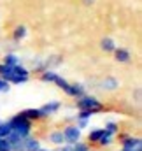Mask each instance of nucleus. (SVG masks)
<instances>
[{
  "instance_id": "obj_22",
  "label": "nucleus",
  "mask_w": 142,
  "mask_h": 151,
  "mask_svg": "<svg viewBox=\"0 0 142 151\" xmlns=\"http://www.w3.org/2000/svg\"><path fill=\"white\" fill-rule=\"evenodd\" d=\"M53 151H70V146H69V144H63L62 148H55Z\"/></svg>"
},
{
  "instance_id": "obj_1",
  "label": "nucleus",
  "mask_w": 142,
  "mask_h": 151,
  "mask_svg": "<svg viewBox=\"0 0 142 151\" xmlns=\"http://www.w3.org/2000/svg\"><path fill=\"white\" fill-rule=\"evenodd\" d=\"M40 81L44 83H51L55 86H58L67 97H72V99H79L86 93V86L81 84V83H69L67 79H63L62 76L55 70H44L40 72Z\"/></svg>"
},
{
  "instance_id": "obj_20",
  "label": "nucleus",
  "mask_w": 142,
  "mask_h": 151,
  "mask_svg": "<svg viewBox=\"0 0 142 151\" xmlns=\"http://www.w3.org/2000/svg\"><path fill=\"white\" fill-rule=\"evenodd\" d=\"M70 151H93V146H90L88 142L79 141V142H75V144L70 146Z\"/></svg>"
},
{
  "instance_id": "obj_9",
  "label": "nucleus",
  "mask_w": 142,
  "mask_h": 151,
  "mask_svg": "<svg viewBox=\"0 0 142 151\" xmlns=\"http://www.w3.org/2000/svg\"><path fill=\"white\" fill-rule=\"evenodd\" d=\"M93 116L95 114L90 113V111H77V114H75V125H77V128H81V130L88 128Z\"/></svg>"
},
{
  "instance_id": "obj_4",
  "label": "nucleus",
  "mask_w": 142,
  "mask_h": 151,
  "mask_svg": "<svg viewBox=\"0 0 142 151\" xmlns=\"http://www.w3.org/2000/svg\"><path fill=\"white\" fill-rule=\"evenodd\" d=\"M75 107H77V111H90L93 114H98L102 111H105V106L97 97H93L90 93H84L82 97L75 99Z\"/></svg>"
},
{
  "instance_id": "obj_17",
  "label": "nucleus",
  "mask_w": 142,
  "mask_h": 151,
  "mask_svg": "<svg viewBox=\"0 0 142 151\" xmlns=\"http://www.w3.org/2000/svg\"><path fill=\"white\" fill-rule=\"evenodd\" d=\"M100 47H102V51H105V53H112L118 46H116V42L110 37H104L100 40Z\"/></svg>"
},
{
  "instance_id": "obj_8",
  "label": "nucleus",
  "mask_w": 142,
  "mask_h": 151,
  "mask_svg": "<svg viewBox=\"0 0 142 151\" xmlns=\"http://www.w3.org/2000/svg\"><path fill=\"white\" fill-rule=\"evenodd\" d=\"M60 109H62V102L60 100H49L47 104H44V106L39 107V111L42 114V119H47V118L55 116Z\"/></svg>"
},
{
  "instance_id": "obj_3",
  "label": "nucleus",
  "mask_w": 142,
  "mask_h": 151,
  "mask_svg": "<svg viewBox=\"0 0 142 151\" xmlns=\"http://www.w3.org/2000/svg\"><path fill=\"white\" fill-rule=\"evenodd\" d=\"M0 77L7 81L9 84H23L30 79V70L19 63V65H4L0 63Z\"/></svg>"
},
{
  "instance_id": "obj_7",
  "label": "nucleus",
  "mask_w": 142,
  "mask_h": 151,
  "mask_svg": "<svg viewBox=\"0 0 142 151\" xmlns=\"http://www.w3.org/2000/svg\"><path fill=\"white\" fill-rule=\"evenodd\" d=\"M62 134H63V141H65V144H69V146L75 144V142H79V141H82V130L77 128L75 123L65 125L63 130H62Z\"/></svg>"
},
{
  "instance_id": "obj_10",
  "label": "nucleus",
  "mask_w": 142,
  "mask_h": 151,
  "mask_svg": "<svg viewBox=\"0 0 142 151\" xmlns=\"http://www.w3.org/2000/svg\"><path fill=\"white\" fill-rule=\"evenodd\" d=\"M98 86H100V90H104V91H116V90L119 88V79L109 76V77H105V79L100 81Z\"/></svg>"
},
{
  "instance_id": "obj_6",
  "label": "nucleus",
  "mask_w": 142,
  "mask_h": 151,
  "mask_svg": "<svg viewBox=\"0 0 142 151\" xmlns=\"http://www.w3.org/2000/svg\"><path fill=\"white\" fill-rule=\"evenodd\" d=\"M40 148H42L40 139L35 137V135H28V137H25L23 141L12 144V146H11V151H39Z\"/></svg>"
},
{
  "instance_id": "obj_19",
  "label": "nucleus",
  "mask_w": 142,
  "mask_h": 151,
  "mask_svg": "<svg viewBox=\"0 0 142 151\" xmlns=\"http://www.w3.org/2000/svg\"><path fill=\"white\" fill-rule=\"evenodd\" d=\"M4 65H19L21 63V58L18 56V55H14V53H7L5 56H4V62H2Z\"/></svg>"
},
{
  "instance_id": "obj_14",
  "label": "nucleus",
  "mask_w": 142,
  "mask_h": 151,
  "mask_svg": "<svg viewBox=\"0 0 142 151\" xmlns=\"http://www.w3.org/2000/svg\"><path fill=\"white\" fill-rule=\"evenodd\" d=\"M102 134H104V128H98V127H95V128H91L90 132H88V144L90 146H97V142H98V139L102 137Z\"/></svg>"
},
{
  "instance_id": "obj_18",
  "label": "nucleus",
  "mask_w": 142,
  "mask_h": 151,
  "mask_svg": "<svg viewBox=\"0 0 142 151\" xmlns=\"http://www.w3.org/2000/svg\"><path fill=\"white\" fill-rule=\"evenodd\" d=\"M25 37H27V27L25 25H18L14 28V32H12V39L16 42H19V40H23Z\"/></svg>"
},
{
  "instance_id": "obj_2",
  "label": "nucleus",
  "mask_w": 142,
  "mask_h": 151,
  "mask_svg": "<svg viewBox=\"0 0 142 151\" xmlns=\"http://www.w3.org/2000/svg\"><path fill=\"white\" fill-rule=\"evenodd\" d=\"M7 121H9V127H11V135H9L5 141H7L11 146H12V144H16V142H19V141H23L25 137L32 135L34 123H32V121H28V119H27L21 113L11 116Z\"/></svg>"
},
{
  "instance_id": "obj_15",
  "label": "nucleus",
  "mask_w": 142,
  "mask_h": 151,
  "mask_svg": "<svg viewBox=\"0 0 142 151\" xmlns=\"http://www.w3.org/2000/svg\"><path fill=\"white\" fill-rule=\"evenodd\" d=\"M21 114H23L28 121H32V123H35V121H40V119H42V114H40V111H39V107L25 109V111H21Z\"/></svg>"
},
{
  "instance_id": "obj_12",
  "label": "nucleus",
  "mask_w": 142,
  "mask_h": 151,
  "mask_svg": "<svg viewBox=\"0 0 142 151\" xmlns=\"http://www.w3.org/2000/svg\"><path fill=\"white\" fill-rule=\"evenodd\" d=\"M47 141H49L55 148H62V146L65 144L62 130H53V132H49V134H47Z\"/></svg>"
},
{
  "instance_id": "obj_5",
  "label": "nucleus",
  "mask_w": 142,
  "mask_h": 151,
  "mask_svg": "<svg viewBox=\"0 0 142 151\" xmlns=\"http://www.w3.org/2000/svg\"><path fill=\"white\" fill-rule=\"evenodd\" d=\"M118 151H142V139L132 134H119Z\"/></svg>"
},
{
  "instance_id": "obj_21",
  "label": "nucleus",
  "mask_w": 142,
  "mask_h": 151,
  "mask_svg": "<svg viewBox=\"0 0 142 151\" xmlns=\"http://www.w3.org/2000/svg\"><path fill=\"white\" fill-rule=\"evenodd\" d=\"M11 90V84L7 83V81H4L2 77H0V93H7Z\"/></svg>"
},
{
  "instance_id": "obj_16",
  "label": "nucleus",
  "mask_w": 142,
  "mask_h": 151,
  "mask_svg": "<svg viewBox=\"0 0 142 151\" xmlns=\"http://www.w3.org/2000/svg\"><path fill=\"white\" fill-rule=\"evenodd\" d=\"M104 130H105L107 134L114 135V137H118V135H119V132H121V128H119V123H118V121H107L105 127H104Z\"/></svg>"
},
{
  "instance_id": "obj_13",
  "label": "nucleus",
  "mask_w": 142,
  "mask_h": 151,
  "mask_svg": "<svg viewBox=\"0 0 142 151\" xmlns=\"http://www.w3.org/2000/svg\"><path fill=\"white\" fill-rule=\"evenodd\" d=\"M114 141H116V137H114V135H110V134H107L105 130H104L102 137H100V139H98V142H97V148H100V150L110 148V146L114 144Z\"/></svg>"
},
{
  "instance_id": "obj_11",
  "label": "nucleus",
  "mask_w": 142,
  "mask_h": 151,
  "mask_svg": "<svg viewBox=\"0 0 142 151\" xmlns=\"http://www.w3.org/2000/svg\"><path fill=\"white\" fill-rule=\"evenodd\" d=\"M112 55H114V60L119 62V63H128L132 60V53L126 47H116L112 51Z\"/></svg>"
}]
</instances>
